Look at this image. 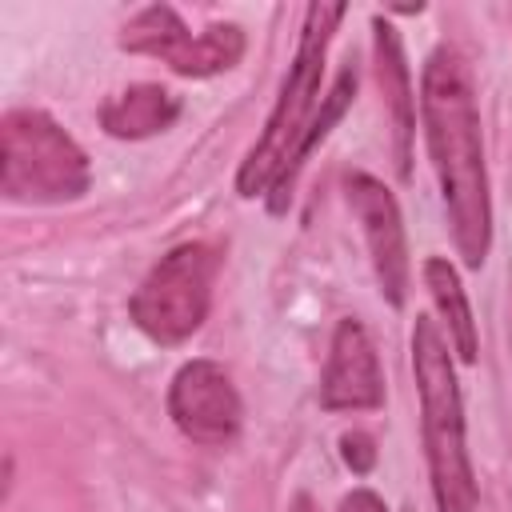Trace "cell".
<instances>
[{
  "instance_id": "1",
  "label": "cell",
  "mask_w": 512,
  "mask_h": 512,
  "mask_svg": "<svg viewBox=\"0 0 512 512\" xmlns=\"http://www.w3.org/2000/svg\"><path fill=\"white\" fill-rule=\"evenodd\" d=\"M420 116L456 252L468 268H480L492 244V200H488L476 92L468 64L456 48H436L428 56L420 80Z\"/></svg>"
},
{
  "instance_id": "2",
  "label": "cell",
  "mask_w": 512,
  "mask_h": 512,
  "mask_svg": "<svg viewBox=\"0 0 512 512\" xmlns=\"http://www.w3.org/2000/svg\"><path fill=\"white\" fill-rule=\"evenodd\" d=\"M412 372L420 396V432L432 476L436 512H476V476L464 440V404L452 372L448 344L432 316H416L412 328Z\"/></svg>"
},
{
  "instance_id": "3",
  "label": "cell",
  "mask_w": 512,
  "mask_h": 512,
  "mask_svg": "<svg viewBox=\"0 0 512 512\" xmlns=\"http://www.w3.org/2000/svg\"><path fill=\"white\" fill-rule=\"evenodd\" d=\"M344 4H308L304 8V24H300V44L296 56L288 64V76L280 84V96L268 112V124L260 132V140L252 144V152L244 156L240 172H236V192L240 196H264L272 192V184L280 180L288 156L296 152L308 120L316 116V92H320V76H324V60H328V44L336 24L344 20Z\"/></svg>"
},
{
  "instance_id": "4",
  "label": "cell",
  "mask_w": 512,
  "mask_h": 512,
  "mask_svg": "<svg viewBox=\"0 0 512 512\" xmlns=\"http://www.w3.org/2000/svg\"><path fill=\"white\" fill-rule=\"evenodd\" d=\"M92 184L84 148L40 108H12L0 120V196L12 204L80 200Z\"/></svg>"
},
{
  "instance_id": "5",
  "label": "cell",
  "mask_w": 512,
  "mask_h": 512,
  "mask_svg": "<svg viewBox=\"0 0 512 512\" xmlns=\"http://www.w3.org/2000/svg\"><path fill=\"white\" fill-rule=\"evenodd\" d=\"M220 272V248L208 240L176 244L168 256L152 264V272L132 292V320L156 344L188 340L212 308V284Z\"/></svg>"
},
{
  "instance_id": "6",
  "label": "cell",
  "mask_w": 512,
  "mask_h": 512,
  "mask_svg": "<svg viewBox=\"0 0 512 512\" xmlns=\"http://www.w3.org/2000/svg\"><path fill=\"white\" fill-rule=\"evenodd\" d=\"M168 416L192 444L224 448L236 440L244 424V404H240L232 376L216 360H188L172 376Z\"/></svg>"
},
{
  "instance_id": "7",
  "label": "cell",
  "mask_w": 512,
  "mask_h": 512,
  "mask_svg": "<svg viewBox=\"0 0 512 512\" xmlns=\"http://www.w3.org/2000/svg\"><path fill=\"white\" fill-rule=\"evenodd\" d=\"M344 196H348V204H352V212H356V220L364 228L376 284H380L384 300L392 308H400L404 296H408V240H404L400 204L368 172H348L344 176Z\"/></svg>"
},
{
  "instance_id": "8",
  "label": "cell",
  "mask_w": 512,
  "mask_h": 512,
  "mask_svg": "<svg viewBox=\"0 0 512 512\" xmlns=\"http://www.w3.org/2000/svg\"><path fill=\"white\" fill-rule=\"evenodd\" d=\"M320 404L328 412H372L384 404V372L368 328L348 316L336 324L328 364L320 376Z\"/></svg>"
},
{
  "instance_id": "9",
  "label": "cell",
  "mask_w": 512,
  "mask_h": 512,
  "mask_svg": "<svg viewBox=\"0 0 512 512\" xmlns=\"http://www.w3.org/2000/svg\"><path fill=\"white\" fill-rule=\"evenodd\" d=\"M376 32V84L392 120V160L396 172L408 176L412 172V136H416V96H412V76H408V60L400 48V32L376 16L372 20Z\"/></svg>"
},
{
  "instance_id": "10",
  "label": "cell",
  "mask_w": 512,
  "mask_h": 512,
  "mask_svg": "<svg viewBox=\"0 0 512 512\" xmlns=\"http://www.w3.org/2000/svg\"><path fill=\"white\" fill-rule=\"evenodd\" d=\"M176 116H180L176 92H168L164 84H132L100 108V128L116 140H144L164 132Z\"/></svg>"
},
{
  "instance_id": "11",
  "label": "cell",
  "mask_w": 512,
  "mask_h": 512,
  "mask_svg": "<svg viewBox=\"0 0 512 512\" xmlns=\"http://www.w3.org/2000/svg\"><path fill=\"white\" fill-rule=\"evenodd\" d=\"M352 96H356V68H352V64H344V68H340V76H336V84H332V92L320 100L316 116L308 120V128H304V136H300L296 152L288 156V164H284L280 180H276V184H272V192H268V208H272V212H284V204H288V196H292V184H296L300 168L308 164L312 148H316V144L336 128V120L348 112Z\"/></svg>"
},
{
  "instance_id": "12",
  "label": "cell",
  "mask_w": 512,
  "mask_h": 512,
  "mask_svg": "<svg viewBox=\"0 0 512 512\" xmlns=\"http://www.w3.org/2000/svg\"><path fill=\"white\" fill-rule=\"evenodd\" d=\"M424 284L448 324V336H452V348L464 364H476V352H480V336H476V320H472V304L464 296V284H460V272L444 260V256H428L424 260Z\"/></svg>"
},
{
  "instance_id": "13",
  "label": "cell",
  "mask_w": 512,
  "mask_h": 512,
  "mask_svg": "<svg viewBox=\"0 0 512 512\" xmlns=\"http://www.w3.org/2000/svg\"><path fill=\"white\" fill-rule=\"evenodd\" d=\"M244 56V32L240 24H208L204 32H192L164 64L180 76H216L236 68Z\"/></svg>"
},
{
  "instance_id": "14",
  "label": "cell",
  "mask_w": 512,
  "mask_h": 512,
  "mask_svg": "<svg viewBox=\"0 0 512 512\" xmlns=\"http://www.w3.org/2000/svg\"><path fill=\"white\" fill-rule=\"evenodd\" d=\"M188 24L180 20V12L172 4H152L144 12H136L124 28H120V48L136 52V56H156L168 60L184 40H188Z\"/></svg>"
},
{
  "instance_id": "15",
  "label": "cell",
  "mask_w": 512,
  "mask_h": 512,
  "mask_svg": "<svg viewBox=\"0 0 512 512\" xmlns=\"http://www.w3.org/2000/svg\"><path fill=\"white\" fill-rule=\"evenodd\" d=\"M340 448H344V460H348V468L352 472H372V464H376V448H372V436H364V432H344L340 436Z\"/></svg>"
},
{
  "instance_id": "16",
  "label": "cell",
  "mask_w": 512,
  "mask_h": 512,
  "mask_svg": "<svg viewBox=\"0 0 512 512\" xmlns=\"http://www.w3.org/2000/svg\"><path fill=\"white\" fill-rule=\"evenodd\" d=\"M340 512H388L384 500L372 492V488H352L344 500H340Z\"/></svg>"
},
{
  "instance_id": "17",
  "label": "cell",
  "mask_w": 512,
  "mask_h": 512,
  "mask_svg": "<svg viewBox=\"0 0 512 512\" xmlns=\"http://www.w3.org/2000/svg\"><path fill=\"white\" fill-rule=\"evenodd\" d=\"M288 512H316V504H312V496H308V492H296V496H292V504H288Z\"/></svg>"
}]
</instances>
